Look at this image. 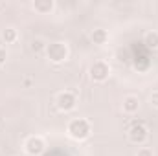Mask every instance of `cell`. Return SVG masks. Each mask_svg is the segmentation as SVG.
Returning a JSON list of instances; mask_svg holds the SVG:
<instances>
[{
  "instance_id": "52a82bcc",
  "label": "cell",
  "mask_w": 158,
  "mask_h": 156,
  "mask_svg": "<svg viewBox=\"0 0 158 156\" xmlns=\"http://www.w3.org/2000/svg\"><path fill=\"white\" fill-rule=\"evenodd\" d=\"M123 112L125 114H136L138 112V109H140V99L136 97V96H125L123 97Z\"/></svg>"
},
{
  "instance_id": "4fadbf2b",
  "label": "cell",
  "mask_w": 158,
  "mask_h": 156,
  "mask_svg": "<svg viewBox=\"0 0 158 156\" xmlns=\"http://www.w3.org/2000/svg\"><path fill=\"white\" fill-rule=\"evenodd\" d=\"M31 50H33L35 53H40L42 50L46 51V46H44V42H42V40H40V39H35V40H33V42H31Z\"/></svg>"
},
{
  "instance_id": "6da1fadb",
  "label": "cell",
  "mask_w": 158,
  "mask_h": 156,
  "mask_svg": "<svg viewBox=\"0 0 158 156\" xmlns=\"http://www.w3.org/2000/svg\"><path fill=\"white\" fill-rule=\"evenodd\" d=\"M66 132H68V136H70L72 140H76V142H83V140H86V138L90 136V132H92L90 121L85 119V117H74V119L68 121V125H66Z\"/></svg>"
},
{
  "instance_id": "30bf717a",
  "label": "cell",
  "mask_w": 158,
  "mask_h": 156,
  "mask_svg": "<svg viewBox=\"0 0 158 156\" xmlns=\"http://www.w3.org/2000/svg\"><path fill=\"white\" fill-rule=\"evenodd\" d=\"M143 44L149 50H158V31H147L143 37Z\"/></svg>"
},
{
  "instance_id": "ba28073f",
  "label": "cell",
  "mask_w": 158,
  "mask_h": 156,
  "mask_svg": "<svg viewBox=\"0 0 158 156\" xmlns=\"http://www.w3.org/2000/svg\"><path fill=\"white\" fill-rule=\"evenodd\" d=\"M53 7H55V2H53V0H37V2H33V9H35L39 15H48V13H52Z\"/></svg>"
},
{
  "instance_id": "5bb4252c",
  "label": "cell",
  "mask_w": 158,
  "mask_h": 156,
  "mask_svg": "<svg viewBox=\"0 0 158 156\" xmlns=\"http://www.w3.org/2000/svg\"><path fill=\"white\" fill-rule=\"evenodd\" d=\"M149 103H151V107H155V109H158V90H156V92H153V94H151V97H149Z\"/></svg>"
},
{
  "instance_id": "3957f363",
  "label": "cell",
  "mask_w": 158,
  "mask_h": 156,
  "mask_svg": "<svg viewBox=\"0 0 158 156\" xmlns=\"http://www.w3.org/2000/svg\"><path fill=\"white\" fill-rule=\"evenodd\" d=\"M127 136H129V142L134 143V145H143L147 140H149V129L143 121H134L129 130H127Z\"/></svg>"
},
{
  "instance_id": "9a60e30c",
  "label": "cell",
  "mask_w": 158,
  "mask_h": 156,
  "mask_svg": "<svg viewBox=\"0 0 158 156\" xmlns=\"http://www.w3.org/2000/svg\"><path fill=\"white\" fill-rule=\"evenodd\" d=\"M136 156H155V154H153V151H151L149 147H142V149L138 151V154H136Z\"/></svg>"
},
{
  "instance_id": "7a4b0ae2",
  "label": "cell",
  "mask_w": 158,
  "mask_h": 156,
  "mask_svg": "<svg viewBox=\"0 0 158 156\" xmlns=\"http://www.w3.org/2000/svg\"><path fill=\"white\" fill-rule=\"evenodd\" d=\"M46 57L53 64H61L68 59V46L64 42H50L46 44Z\"/></svg>"
},
{
  "instance_id": "9c48e42d",
  "label": "cell",
  "mask_w": 158,
  "mask_h": 156,
  "mask_svg": "<svg viewBox=\"0 0 158 156\" xmlns=\"http://www.w3.org/2000/svg\"><path fill=\"white\" fill-rule=\"evenodd\" d=\"M90 40H92L94 44H98V46H103V44L109 40V33H107V30L96 28V30L90 33Z\"/></svg>"
},
{
  "instance_id": "8992f818",
  "label": "cell",
  "mask_w": 158,
  "mask_h": 156,
  "mask_svg": "<svg viewBox=\"0 0 158 156\" xmlns=\"http://www.w3.org/2000/svg\"><path fill=\"white\" fill-rule=\"evenodd\" d=\"M24 151H26V154H30V156H40L46 151V142L40 136H30L24 142Z\"/></svg>"
},
{
  "instance_id": "8fae6325",
  "label": "cell",
  "mask_w": 158,
  "mask_h": 156,
  "mask_svg": "<svg viewBox=\"0 0 158 156\" xmlns=\"http://www.w3.org/2000/svg\"><path fill=\"white\" fill-rule=\"evenodd\" d=\"M17 39H19V31L15 28H4L2 30V40L6 44H13V42H17Z\"/></svg>"
},
{
  "instance_id": "2e32d148",
  "label": "cell",
  "mask_w": 158,
  "mask_h": 156,
  "mask_svg": "<svg viewBox=\"0 0 158 156\" xmlns=\"http://www.w3.org/2000/svg\"><path fill=\"white\" fill-rule=\"evenodd\" d=\"M6 61H7V51H6V48H0V66H4Z\"/></svg>"
},
{
  "instance_id": "277c9868",
  "label": "cell",
  "mask_w": 158,
  "mask_h": 156,
  "mask_svg": "<svg viewBox=\"0 0 158 156\" xmlns=\"http://www.w3.org/2000/svg\"><path fill=\"white\" fill-rule=\"evenodd\" d=\"M55 105H57V109H59L61 112H72V110L77 107V97H76L74 92L64 90V92H59V94H57Z\"/></svg>"
},
{
  "instance_id": "7c38bea8",
  "label": "cell",
  "mask_w": 158,
  "mask_h": 156,
  "mask_svg": "<svg viewBox=\"0 0 158 156\" xmlns=\"http://www.w3.org/2000/svg\"><path fill=\"white\" fill-rule=\"evenodd\" d=\"M149 64H151V63H149V59H147V57H143V55H142V57H136V61H134V68H136L138 72L147 70V68H149Z\"/></svg>"
},
{
  "instance_id": "5b68a950",
  "label": "cell",
  "mask_w": 158,
  "mask_h": 156,
  "mask_svg": "<svg viewBox=\"0 0 158 156\" xmlns=\"http://www.w3.org/2000/svg\"><path fill=\"white\" fill-rule=\"evenodd\" d=\"M88 74H90V79H92L94 83H105L107 79L110 77V66H109L105 61H96V63L90 66Z\"/></svg>"
}]
</instances>
